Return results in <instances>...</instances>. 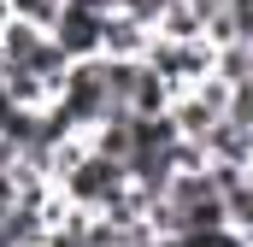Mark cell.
<instances>
[{
	"instance_id": "6da1fadb",
	"label": "cell",
	"mask_w": 253,
	"mask_h": 247,
	"mask_svg": "<svg viewBox=\"0 0 253 247\" xmlns=\"http://www.w3.org/2000/svg\"><path fill=\"white\" fill-rule=\"evenodd\" d=\"M71 200V206H88V212H106V206H118L129 194V165L124 159H112V153H100V147H83L71 165L59 171V183H53Z\"/></svg>"
},
{
	"instance_id": "7a4b0ae2",
	"label": "cell",
	"mask_w": 253,
	"mask_h": 247,
	"mask_svg": "<svg viewBox=\"0 0 253 247\" xmlns=\"http://www.w3.org/2000/svg\"><path fill=\"white\" fill-rule=\"evenodd\" d=\"M141 59H147L165 82H171V100H177V94H183V88H194L200 77H212L218 47H212V41H171V36H153V47H147Z\"/></svg>"
},
{
	"instance_id": "3957f363",
	"label": "cell",
	"mask_w": 253,
	"mask_h": 247,
	"mask_svg": "<svg viewBox=\"0 0 253 247\" xmlns=\"http://www.w3.org/2000/svg\"><path fill=\"white\" fill-rule=\"evenodd\" d=\"M47 36L65 47V59H100L106 12H88V6H59V18L47 24Z\"/></svg>"
},
{
	"instance_id": "277c9868",
	"label": "cell",
	"mask_w": 253,
	"mask_h": 247,
	"mask_svg": "<svg viewBox=\"0 0 253 247\" xmlns=\"http://www.w3.org/2000/svg\"><path fill=\"white\" fill-rule=\"evenodd\" d=\"M147 47H153V24L112 6V12H106V36H100V53H106V59H141Z\"/></svg>"
},
{
	"instance_id": "5b68a950",
	"label": "cell",
	"mask_w": 253,
	"mask_h": 247,
	"mask_svg": "<svg viewBox=\"0 0 253 247\" xmlns=\"http://www.w3.org/2000/svg\"><path fill=\"white\" fill-rule=\"evenodd\" d=\"M200 147H206V165H218V159H224V165H248V153H253V129H248V124H236L230 112H224V118L200 135Z\"/></svg>"
},
{
	"instance_id": "8992f818",
	"label": "cell",
	"mask_w": 253,
	"mask_h": 247,
	"mask_svg": "<svg viewBox=\"0 0 253 247\" xmlns=\"http://www.w3.org/2000/svg\"><path fill=\"white\" fill-rule=\"evenodd\" d=\"M153 36H171V41H206V12L194 0H171L153 24Z\"/></svg>"
},
{
	"instance_id": "52a82bcc",
	"label": "cell",
	"mask_w": 253,
	"mask_h": 247,
	"mask_svg": "<svg viewBox=\"0 0 253 247\" xmlns=\"http://www.w3.org/2000/svg\"><path fill=\"white\" fill-rule=\"evenodd\" d=\"M212 71H218L230 88H236V82H253V41H230V47H218Z\"/></svg>"
},
{
	"instance_id": "ba28073f",
	"label": "cell",
	"mask_w": 253,
	"mask_h": 247,
	"mask_svg": "<svg viewBox=\"0 0 253 247\" xmlns=\"http://www.w3.org/2000/svg\"><path fill=\"white\" fill-rule=\"evenodd\" d=\"M183 247H253V236H242L236 224H212V230H189V236H177Z\"/></svg>"
},
{
	"instance_id": "9c48e42d",
	"label": "cell",
	"mask_w": 253,
	"mask_h": 247,
	"mask_svg": "<svg viewBox=\"0 0 253 247\" xmlns=\"http://www.w3.org/2000/svg\"><path fill=\"white\" fill-rule=\"evenodd\" d=\"M230 224H236L242 236H253V177L236 188V194H230Z\"/></svg>"
},
{
	"instance_id": "30bf717a",
	"label": "cell",
	"mask_w": 253,
	"mask_h": 247,
	"mask_svg": "<svg viewBox=\"0 0 253 247\" xmlns=\"http://www.w3.org/2000/svg\"><path fill=\"white\" fill-rule=\"evenodd\" d=\"M6 6H12V18H30V24H53L65 0H6Z\"/></svg>"
},
{
	"instance_id": "8fae6325",
	"label": "cell",
	"mask_w": 253,
	"mask_h": 247,
	"mask_svg": "<svg viewBox=\"0 0 253 247\" xmlns=\"http://www.w3.org/2000/svg\"><path fill=\"white\" fill-rule=\"evenodd\" d=\"M230 118L253 129V82H236V88H230Z\"/></svg>"
},
{
	"instance_id": "7c38bea8",
	"label": "cell",
	"mask_w": 253,
	"mask_h": 247,
	"mask_svg": "<svg viewBox=\"0 0 253 247\" xmlns=\"http://www.w3.org/2000/svg\"><path fill=\"white\" fill-rule=\"evenodd\" d=\"M6 118H12V94H6V82H0V135H6Z\"/></svg>"
},
{
	"instance_id": "4fadbf2b",
	"label": "cell",
	"mask_w": 253,
	"mask_h": 247,
	"mask_svg": "<svg viewBox=\"0 0 253 247\" xmlns=\"http://www.w3.org/2000/svg\"><path fill=\"white\" fill-rule=\"evenodd\" d=\"M6 24H12V6H6V0H0V36H6Z\"/></svg>"
},
{
	"instance_id": "5bb4252c",
	"label": "cell",
	"mask_w": 253,
	"mask_h": 247,
	"mask_svg": "<svg viewBox=\"0 0 253 247\" xmlns=\"http://www.w3.org/2000/svg\"><path fill=\"white\" fill-rule=\"evenodd\" d=\"M248 177H253V153H248Z\"/></svg>"
}]
</instances>
